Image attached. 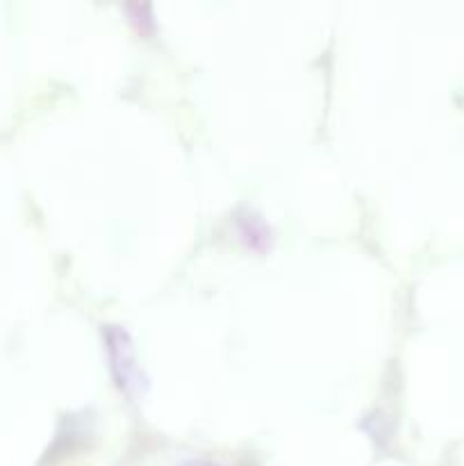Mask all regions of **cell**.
<instances>
[{"label": "cell", "instance_id": "6da1fadb", "mask_svg": "<svg viewBox=\"0 0 464 466\" xmlns=\"http://www.w3.org/2000/svg\"><path fill=\"white\" fill-rule=\"evenodd\" d=\"M103 337H105V349L109 355V367H112L114 378L118 380V387L130 394H139L146 387V378L141 373V369L136 367L135 360V349H132V341L127 330H123L121 326H103Z\"/></svg>", "mask_w": 464, "mask_h": 466}, {"label": "cell", "instance_id": "7a4b0ae2", "mask_svg": "<svg viewBox=\"0 0 464 466\" xmlns=\"http://www.w3.org/2000/svg\"><path fill=\"white\" fill-rule=\"evenodd\" d=\"M237 226L244 239H248L250 246L259 248V246L267 244L271 239V230L267 228V223L262 221V217H255L253 212H244L237 217Z\"/></svg>", "mask_w": 464, "mask_h": 466}]
</instances>
